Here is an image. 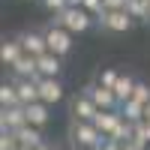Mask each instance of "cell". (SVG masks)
Masks as SVG:
<instances>
[{
    "mask_svg": "<svg viewBox=\"0 0 150 150\" xmlns=\"http://www.w3.org/2000/svg\"><path fill=\"white\" fill-rule=\"evenodd\" d=\"M108 141V135L96 129V123H84V120H72L69 123V144L72 150H99Z\"/></svg>",
    "mask_w": 150,
    "mask_h": 150,
    "instance_id": "6da1fadb",
    "label": "cell"
},
{
    "mask_svg": "<svg viewBox=\"0 0 150 150\" xmlns=\"http://www.w3.org/2000/svg\"><path fill=\"white\" fill-rule=\"evenodd\" d=\"M54 24H60V27L69 30L72 36H78V33H87L93 27V15L87 9H81V6H69V9L60 12V15H54Z\"/></svg>",
    "mask_w": 150,
    "mask_h": 150,
    "instance_id": "7a4b0ae2",
    "label": "cell"
},
{
    "mask_svg": "<svg viewBox=\"0 0 150 150\" xmlns=\"http://www.w3.org/2000/svg\"><path fill=\"white\" fill-rule=\"evenodd\" d=\"M45 42H48V51L57 54V57H69V51H72V33L63 30L54 21L45 27Z\"/></svg>",
    "mask_w": 150,
    "mask_h": 150,
    "instance_id": "3957f363",
    "label": "cell"
},
{
    "mask_svg": "<svg viewBox=\"0 0 150 150\" xmlns=\"http://www.w3.org/2000/svg\"><path fill=\"white\" fill-rule=\"evenodd\" d=\"M99 27H102L105 33L120 36V33H129V30L135 27V18L129 15L126 9H117V12H102V15H99Z\"/></svg>",
    "mask_w": 150,
    "mask_h": 150,
    "instance_id": "277c9868",
    "label": "cell"
},
{
    "mask_svg": "<svg viewBox=\"0 0 150 150\" xmlns=\"http://www.w3.org/2000/svg\"><path fill=\"white\" fill-rule=\"evenodd\" d=\"M84 93L93 99V105H96L99 111H120V102H117L114 90H108V87H102V84L90 81V84L84 87Z\"/></svg>",
    "mask_w": 150,
    "mask_h": 150,
    "instance_id": "5b68a950",
    "label": "cell"
},
{
    "mask_svg": "<svg viewBox=\"0 0 150 150\" xmlns=\"http://www.w3.org/2000/svg\"><path fill=\"white\" fill-rule=\"evenodd\" d=\"M69 114H72V120L93 123V120H96V114H99V108L93 105V99L81 90V93H75V96H72V102H69Z\"/></svg>",
    "mask_w": 150,
    "mask_h": 150,
    "instance_id": "8992f818",
    "label": "cell"
},
{
    "mask_svg": "<svg viewBox=\"0 0 150 150\" xmlns=\"http://www.w3.org/2000/svg\"><path fill=\"white\" fill-rule=\"evenodd\" d=\"M18 39H21L24 54H30V57H42V54H48L45 30H21V33H18Z\"/></svg>",
    "mask_w": 150,
    "mask_h": 150,
    "instance_id": "52a82bcc",
    "label": "cell"
},
{
    "mask_svg": "<svg viewBox=\"0 0 150 150\" xmlns=\"http://www.w3.org/2000/svg\"><path fill=\"white\" fill-rule=\"evenodd\" d=\"M63 96H66L63 78H39V102H45L48 108H51V105H57Z\"/></svg>",
    "mask_w": 150,
    "mask_h": 150,
    "instance_id": "ba28073f",
    "label": "cell"
},
{
    "mask_svg": "<svg viewBox=\"0 0 150 150\" xmlns=\"http://www.w3.org/2000/svg\"><path fill=\"white\" fill-rule=\"evenodd\" d=\"M21 126H27L24 105H15V108H0V132H18Z\"/></svg>",
    "mask_w": 150,
    "mask_h": 150,
    "instance_id": "9c48e42d",
    "label": "cell"
},
{
    "mask_svg": "<svg viewBox=\"0 0 150 150\" xmlns=\"http://www.w3.org/2000/svg\"><path fill=\"white\" fill-rule=\"evenodd\" d=\"M36 69H39V78H60L63 75V57L48 51L42 57H36Z\"/></svg>",
    "mask_w": 150,
    "mask_h": 150,
    "instance_id": "30bf717a",
    "label": "cell"
},
{
    "mask_svg": "<svg viewBox=\"0 0 150 150\" xmlns=\"http://www.w3.org/2000/svg\"><path fill=\"white\" fill-rule=\"evenodd\" d=\"M21 57H24V48H21L18 36L3 39V45H0V63L3 66H15V60H21Z\"/></svg>",
    "mask_w": 150,
    "mask_h": 150,
    "instance_id": "8fae6325",
    "label": "cell"
},
{
    "mask_svg": "<svg viewBox=\"0 0 150 150\" xmlns=\"http://www.w3.org/2000/svg\"><path fill=\"white\" fill-rule=\"evenodd\" d=\"M12 81H24V78H39V69H36V57L24 54L21 60H15V66H9Z\"/></svg>",
    "mask_w": 150,
    "mask_h": 150,
    "instance_id": "7c38bea8",
    "label": "cell"
},
{
    "mask_svg": "<svg viewBox=\"0 0 150 150\" xmlns=\"http://www.w3.org/2000/svg\"><path fill=\"white\" fill-rule=\"evenodd\" d=\"M48 108L45 102H33V105H24V114H27V123L36 129H45L48 126V120H51V114H48Z\"/></svg>",
    "mask_w": 150,
    "mask_h": 150,
    "instance_id": "4fadbf2b",
    "label": "cell"
},
{
    "mask_svg": "<svg viewBox=\"0 0 150 150\" xmlns=\"http://www.w3.org/2000/svg\"><path fill=\"white\" fill-rule=\"evenodd\" d=\"M93 123H96V129L102 132V135H108V138H111V135H114V129L123 123V114H120V111H99Z\"/></svg>",
    "mask_w": 150,
    "mask_h": 150,
    "instance_id": "5bb4252c",
    "label": "cell"
},
{
    "mask_svg": "<svg viewBox=\"0 0 150 150\" xmlns=\"http://www.w3.org/2000/svg\"><path fill=\"white\" fill-rule=\"evenodd\" d=\"M135 84H138V78H132L129 72H120V78L114 84V96H117V102H129V99L135 96Z\"/></svg>",
    "mask_w": 150,
    "mask_h": 150,
    "instance_id": "9a60e30c",
    "label": "cell"
},
{
    "mask_svg": "<svg viewBox=\"0 0 150 150\" xmlns=\"http://www.w3.org/2000/svg\"><path fill=\"white\" fill-rule=\"evenodd\" d=\"M15 135H18V144H21V147H30V150H36V147H42V144H45V135H42V129L30 126V123H27V126H21Z\"/></svg>",
    "mask_w": 150,
    "mask_h": 150,
    "instance_id": "2e32d148",
    "label": "cell"
},
{
    "mask_svg": "<svg viewBox=\"0 0 150 150\" xmlns=\"http://www.w3.org/2000/svg\"><path fill=\"white\" fill-rule=\"evenodd\" d=\"M15 84H18V99H21V105L39 102V78H24V81H15Z\"/></svg>",
    "mask_w": 150,
    "mask_h": 150,
    "instance_id": "e0dca14e",
    "label": "cell"
},
{
    "mask_svg": "<svg viewBox=\"0 0 150 150\" xmlns=\"http://www.w3.org/2000/svg\"><path fill=\"white\" fill-rule=\"evenodd\" d=\"M15 105H21L18 84L15 81H3V84H0V108H15Z\"/></svg>",
    "mask_w": 150,
    "mask_h": 150,
    "instance_id": "ac0fdd59",
    "label": "cell"
},
{
    "mask_svg": "<svg viewBox=\"0 0 150 150\" xmlns=\"http://www.w3.org/2000/svg\"><path fill=\"white\" fill-rule=\"evenodd\" d=\"M120 114H123V120H129V123H141L144 120V105L135 102V99H129V102L120 105Z\"/></svg>",
    "mask_w": 150,
    "mask_h": 150,
    "instance_id": "d6986e66",
    "label": "cell"
},
{
    "mask_svg": "<svg viewBox=\"0 0 150 150\" xmlns=\"http://www.w3.org/2000/svg\"><path fill=\"white\" fill-rule=\"evenodd\" d=\"M126 12H129L135 21H147L150 24V0H129Z\"/></svg>",
    "mask_w": 150,
    "mask_h": 150,
    "instance_id": "ffe728a7",
    "label": "cell"
},
{
    "mask_svg": "<svg viewBox=\"0 0 150 150\" xmlns=\"http://www.w3.org/2000/svg\"><path fill=\"white\" fill-rule=\"evenodd\" d=\"M117 78H120V72H117V69H99V72H96V84L108 87V90H114Z\"/></svg>",
    "mask_w": 150,
    "mask_h": 150,
    "instance_id": "44dd1931",
    "label": "cell"
},
{
    "mask_svg": "<svg viewBox=\"0 0 150 150\" xmlns=\"http://www.w3.org/2000/svg\"><path fill=\"white\" fill-rule=\"evenodd\" d=\"M135 141H138L141 147H150V123L147 120L135 123Z\"/></svg>",
    "mask_w": 150,
    "mask_h": 150,
    "instance_id": "7402d4cb",
    "label": "cell"
},
{
    "mask_svg": "<svg viewBox=\"0 0 150 150\" xmlns=\"http://www.w3.org/2000/svg\"><path fill=\"white\" fill-rule=\"evenodd\" d=\"M45 12H51V15H60L63 9H69V0H39Z\"/></svg>",
    "mask_w": 150,
    "mask_h": 150,
    "instance_id": "603a6c76",
    "label": "cell"
},
{
    "mask_svg": "<svg viewBox=\"0 0 150 150\" xmlns=\"http://www.w3.org/2000/svg\"><path fill=\"white\" fill-rule=\"evenodd\" d=\"M18 135L15 132H0V150H18Z\"/></svg>",
    "mask_w": 150,
    "mask_h": 150,
    "instance_id": "cb8c5ba5",
    "label": "cell"
},
{
    "mask_svg": "<svg viewBox=\"0 0 150 150\" xmlns=\"http://www.w3.org/2000/svg\"><path fill=\"white\" fill-rule=\"evenodd\" d=\"M135 102H141V105H147L150 102V84H144V81H138V84H135Z\"/></svg>",
    "mask_w": 150,
    "mask_h": 150,
    "instance_id": "d4e9b609",
    "label": "cell"
},
{
    "mask_svg": "<svg viewBox=\"0 0 150 150\" xmlns=\"http://www.w3.org/2000/svg\"><path fill=\"white\" fill-rule=\"evenodd\" d=\"M105 3V12H117V9H126L129 0H102Z\"/></svg>",
    "mask_w": 150,
    "mask_h": 150,
    "instance_id": "484cf974",
    "label": "cell"
},
{
    "mask_svg": "<svg viewBox=\"0 0 150 150\" xmlns=\"http://www.w3.org/2000/svg\"><path fill=\"white\" fill-rule=\"evenodd\" d=\"M99 150H123V144H117V141H111V138H108V141L99 147Z\"/></svg>",
    "mask_w": 150,
    "mask_h": 150,
    "instance_id": "4316f807",
    "label": "cell"
},
{
    "mask_svg": "<svg viewBox=\"0 0 150 150\" xmlns=\"http://www.w3.org/2000/svg\"><path fill=\"white\" fill-rule=\"evenodd\" d=\"M36 150H57V147H54V144H48V141H45L42 147H36Z\"/></svg>",
    "mask_w": 150,
    "mask_h": 150,
    "instance_id": "83f0119b",
    "label": "cell"
},
{
    "mask_svg": "<svg viewBox=\"0 0 150 150\" xmlns=\"http://www.w3.org/2000/svg\"><path fill=\"white\" fill-rule=\"evenodd\" d=\"M144 120H147V123H150V102H147V105H144Z\"/></svg>",
    "mask_w": 150,
    "mask_h": 150,
    "instance_id": "f1b7e54d",
    "label": "cell"
},
{
    "mask_svg": "<svg viewBox=\"0 0 150 150\" xmlns=\"http://www.w3.org/2000/svg\"><path fill=\"white\" fill-rule=\"evenodd\" d=\"M69 6H84V0H69Z\"/></svg>",
    "mask_w": 150,
    "mask_h": 150,
    "instance_id": "f546056e",
    "label": "cell"
}]
</instances>
